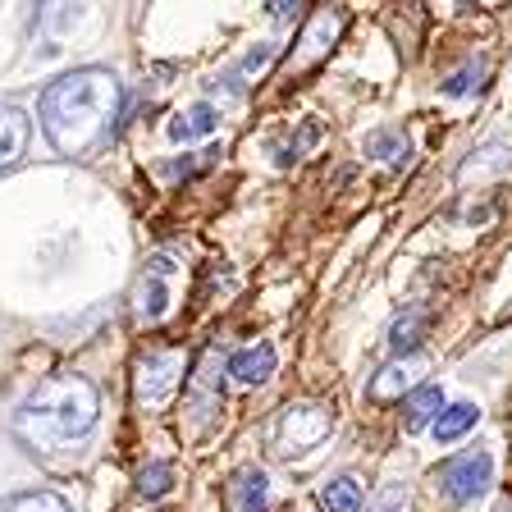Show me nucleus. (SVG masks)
<instances>
[{"instance_id": "1", "label": "nucleus", "mask_w": 512, "mask_h": 512, "mask_svg": "<svg viewBox=\"0 0 512 512\" xmlns=\"http://www.w3.org/2000/svg\"><path fill=\"white\" fill-rule=\"evenodd\" d=\"M124 106V87L110 69H74V74H60L51 87L42 92V133L60 156H87L92 147L110 138V128L119 119Z\"/></svg>"}, {"instance_id": "2", "label": "nucleus", "mask_w": 512, "mask_h": 512, "mask_svg": "<svg viewBox=\"0 0 512 512\" xmlns=\"http://www.w3.org/2000/svg\"><path fill=\"white\" fill-rule=\"evenodd\" d=\"M96 416H101V398L87 375H51L19 403L14 435L32 453H60L74 439L92 435Z\"/></svg>"}, {"instance_id": "3", "label": "nucleus", "mask_w": 512, "mask_h": 512, "mask_svg": "<svg viewBox=\"0 0 512 512\" xmlns=\"http://www.w3.org/2000/svg\"><path fill=\"white\" fill-rule=\"evenodd\" d=\"M334 430V412L330 407H316V403H288L275 421V453L279 458H302L320 439Z\"/></svg>"}, {"instance_id": "4", "label": "nucleus", "mask_w": 512, "mask_h": 512, "mask_svg": "<svg viewBox=\"0 0 512 512\" xmlns=\"http://www.w3.org/2000/svg\"><path fill=\"white\" fill-rule=\"evenodd\" d=\"M183 371H188V362H183L179 348L147 352L138 362V403L147 407V412H160V407L183 389Z\"/></svg>"}, {"instance_id": "5", "label": "nucleus", "mask_w": 512, "mask_h": 512, "mask_svg": "<svg viewBox=\"0 0 512 512\" xmlns=\"http://www.w3.org/2000/svg\"><path fill=\"white\" fill-rule=\"evenodd\" d=\"M494 485V453L485 448H467L458 458H448L439 471V490L448 503H476L480 494Z\"/></svg>"}, {"instance_id": "6", "label": "nucleus", "mask_w": 512, "mask_h": 512, "mask_svg": "<svg viewBox=\"0 0 512 512\" xmlns=\"http://www.w3.org/2000/svg\"><path fill=\"white\" fill-rule=\"evenodd\" d=\"M170 275H174L170 256H151L147 261V275H142V284H138V316L142 320H160L170 311Z\"/></svg>"}, {"instance_id": "7", "label": "nucleus", "mask_w": 512, "mask_h": 512, "mask_svg": "<svg viewBox=\"0 0 512 512\" xmlns=\"http://www.w3.org/2000/svg\"><path fill=\"white\" fill-rule=\"evenodd\" d=\"M188 403L197 407V416H211L215 407L224 403V389H220V352H215V348H206L197 375H188Z\"/></svg>"}, {"instance_id": "8", "label": "nucleus", "mask_w": 512, "mask_h": 512, "mask_svg": "<svg viewBox=\"0 0 512 512\" xmlns=\"http://www.w3.org/2000/svg\"><path fill=\"white\" fill-rule=\"evenodd\" d=\"M275 366H279L275 343H252V348L229 357V375H234L238 384H266L270 375H275Z\"/></svg>"}, {"instance_id": "9", "label": "nucleus", "mask_w": 512, "mask_h": 512, "mask_svg": "<svg viewBox=\"0 0 512 512\" xmlns=\"http://www.w3.org/2000/svg\"><path fill=\"white\" fill-rule=\"evenodd\" d=\"M28 138H32V124L19 106H0V170L19 165V156L28 151Z\"/></svg>"}, {"instance_id": "10", "label": "nucleus", "mask_w": 512, "mask_h": 512, "mask_svg": "<svg viewBox=\"0 0 512 512\" xmlns=\"http://www.w3.org/2000/svg\"><path fill=\"white\" fill-rule=\"evenodd\" d=\"M229 503H234L238 512H266L270 508V480L261 467H243L234 476V485H229Z\"/></svg>"}, {"instance_id": "11", "label": "nucleus", "mask_w": 512, "mask_h": 512, "mask_svg": "<svg viewBox=\"0 0 512 512\" xmlns=\"http://www.w3.org/2000/svg\"><path fill=\"white\" fill-rule=\"evenodd\" d=\"M407 412V430H426L439 421V412H444V389L439 384H421V389H412L403 403Z\"/></svg>"}, {"instance_id": "12", "label": "nucleus", "mask_w": 512, "mask_h": 512, "mask_svg": "<svg viewBox=\"0 0 512 512\" xmlns=\"http://www.w3.org/2000/svg\"><path fill=\"white\" fill-rule=\"evenodd\" d=\"M480 426V407L476 403H453V407H444L439 412V421L430 430H435V439L439 444H458L467 430H476Z\"/></svg>"}, {"instance_id": "13", "label": "nucleus", "mask_w": 512, "mask_h": 512, "mask_svg": "<svg viewBox=\"0 0 512 512\" xmlns=\"http://www.w3.org/2000/svg\"><path fill=\"white\" fill-rule=\"evenodd\" d=\"M339 28H343V14H339V10H320L316 23L307 28V37H302L298 60L307 64V60H316V55H325V51H330V42L339 37Z\"/></svg>"}, {"instance_id": "14", "label": "nucleus", "mask_w": 512, "mask_h": 512, "mask_svg": "<svg viewBox=\"0 0 512 512\" xmlns=\"http://www.w3.org/2000/svg\"><path fill=\"white\" fill-rule=\"evenodd\" d=\"M215 128H220V115H215L211 101H197V106H188L179 119L170 124V133L179 142H192V138H211Z\"/></svg>"}, {"instance_id": "15", "label": "nucleus", "mask_w": 512, "mask_h": 512, "mask_svg": "<svg viewBox=\"0 0 512 512\" xmlns=\"http://www.w3.org/2000/svg\"><path fill=\"white\" fill-rule=\"evenodd\" d=\"M362 151L375 160H384V165H403L407 160V138L403 128H371L362 138Z\"/></svg>"}, {"instance_id": "16", "label": "nucleus", "mask_w": 512, "mask_h": 512, "mask_svg": "<svg viewBox=\"0 0 512 512\" xmlns=\"http://www.w3.org/2000/svg\"><path fill=\"white\" fill-rule=\"evenodd\" d=\"M426 325H430V311H426V307H412L407 316H398V320H394V330H389V348H394L398 357L416 352V343H421Z\"/></svg>"}, {"instance_id": "17", "label": "nucleus", "mask_w": 512, "mask_h": 512, "mask_svg": "<svg viewBox=\"0 0 512 512\" xmlns=\"http://www.w3.org/2000/svg\"><path fill=\"white\" fill-rule=\"evenodd\" d=\"M512 170V151L503 147V142H490V147L471 151V160L462 165V179H476V174H508Z\"/></svg>"}, {"instance_id": "18", "label": "nucleus", "mask_w": 512, "mask_h": 512, "mask_svg": "<svg viewBox=\"0 0 512 512\" xmlns=\"http://www.w3.org/2000/svg\"><path fill=\"white\" fill-rule=\"evenodd\" d=\"M320 503L330 512H362V485L352 476H334L325 490H320Z\"/></svg>"}, {"instance_id": "19", "label": "nucleus", "mask_w": 512, "mask_h": 512, "mask_svg": "<svg viewBox=\"0 0 512 512\" xmlns=\"http://www.w3.org/2000/svg\"><path fill=\"white\" fill-rule=\"evenodd\" d=\"M407 389H412V366H384V371L380 375H375V380H371V398H375V403H389V398H398V394H407Z\"/></svg>"}, {"instance_id": "20", "label": "nucleus", "mask_w": 512, "mask_h": 512, "mask_svg": "<svg viewBox=\"0 0 512 512\" xmlns=\"http://www.w3.org/2000/svg\"><path fill=\"white\" fill-rule=\"evenodd\" d=\"M5 512H69V503L51 490H23L5 503Z\"/></svg>"}, {"instance_id": "21", "label": "nucleus", "mask_w": 512, "mask_h": 512, "mask_svg": "<svg viewBox=\"0 0 512 512\" xmlns=\"http://www.w3.org/2000/svg\"><path fill=\"white\" fill-rule=\"evenodd\" d=\"M170 485H174L170 462H147V467L138 471V494L142 499H160V494H170Z\"/></svg>"}, {"instance_id": "22", "label": "nucleus", "mask_w": 512, "mask_h": 512, "mask_svg": "<svg viewBox=\"0 0 512 512\" xmlns=\"http://www.w3.org/2000/svg\"><path fill=\"white\" fill-rule=\"evenodd\" d=\"M480 78H485V64L471 60L467 69H458L453 78H444V83H439V92H444V96H471L480 87Z\"/></svg>"}, {"instance_id": "23", "label": "nucleus", "mask_w": 512, "mask_h": 512, "mask_svg": "<svg viewBox=\"0 0 512 512\" xmlns=\"http://www.w3.org/2000/svg\"><path fill=\"white\" fill-rule=\"evenodd\" d=\"M403 508H407V485L389 480V485H380V494H375V503L366 512H403Z\"/></svg>"}, {"instance_id": "24", "label": "nucleus", "mask_w": 512, "mask_h": 512, "mask_svg": "<svg viewBox=\"0 0 512 512\" xmlns=\"http://www.w3.org/2000/svg\"><path fill=\"white\" fill-rule=\"evenodd\" d=\"M320 138V128L316 124H302V133L293 142H284V147H279V160H284V165H293V160L302 156V147H311V142Z\"/></svg>"}, {"instance_id": "25", "label": "nucleus", "mask_w": 512, "mask_h": 512, "mask_svg": "<svg viewBox=\"0 0 512 512\" xmlns=\"http://www.w3.org/2000/svg\"><path fill=\"white\" fill-rule=\"evenodd\" d=\"M266 10H270V19H279V23H284V19H293V14H298L302 5H266Z\"/></svg>"}]
</instances>
